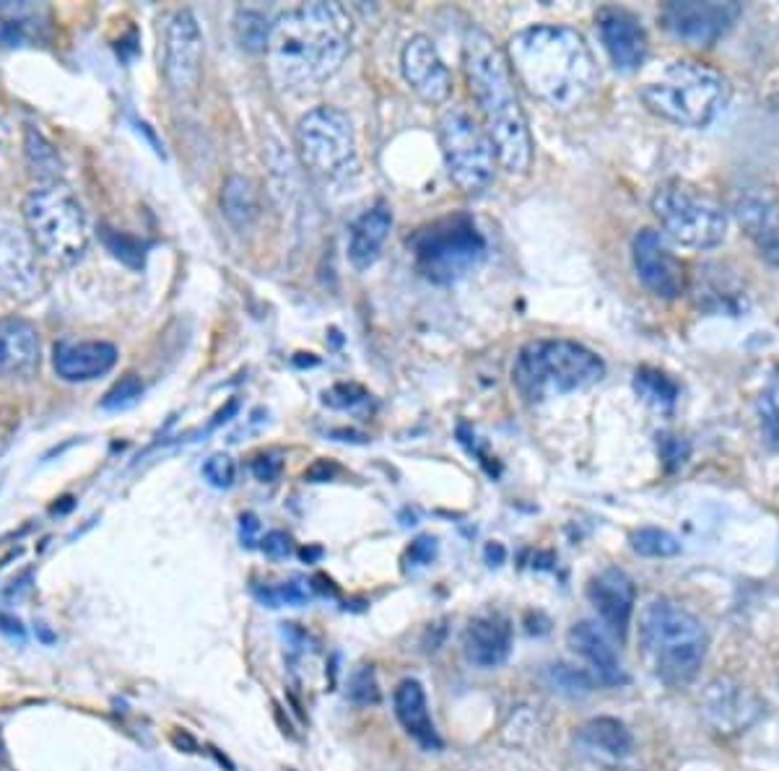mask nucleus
<instances>
[{
  "mask_svg": "<svg viewBox=\"0 0 779 771\" xmlns=\"http://www.w3.org/2000/svg\"><path fill=\"white\" fill-rule=\"evenodd\" d=\"M353 19L341 3H304L273 21L267 74L286 94H312L343 68L351 52Z\"/></svg>",
  "mask_w": 779,
  "mask_h": 771,
  "instance_id": "obj_1",
  "label": "nucleus"
},
{
  "mask_svg": "<svg viewBox=\"0 0 779 771\" xmlns=\"http://www.w3.org/2000/svg\"><path fill=\"white\" fill-rule=\"evenodd\" d=\"M507 60L527 91L556 113H572L601 81L595 55L577 29L535 23L509 39Z\"/></svg>",
  "mask_w": 779,
  "mask_h": 771,
  "instance_id": "obj_2",
  "label": "nucleus"
},
{
  "mask_svg": "<svg viewBox=\"0 0 779 771\" xmlns=\"http://www.w3.org/2000/svg\"><path fill=\"white\" fill-rule=\"evenodd\" d=\"M462 68L474 94L484 128L497 148L499 167L525 175L533 162V138L519 105L507 52L484 29H468L462 42Z\"/></svg>",
  "mask_w": 779,
  "mask_h": 771,
  "instance_id": "obj_3",
  "label": "nucleus"
},
{
  "mask_svg": "<svg viewBox=\"0 0 779 771\" xmlns=\"http://www.w3.org/2000/svg\"><path fill=\"white\" fill-rule=\"evenodd\" d=\"M605 377V364L595 351L562 338H541L519 349L513 382L530 403L562 398L593 388Z\"/></svg>",
  "mask_w": 779,
  "mask_h": 771,
  "instance_id": "obj_4",
  "label": "nucleus"
},
{
  "mask_svg": "<svg viewBox=\"0 0 779 771\" xmlns=\"http://www.w3.org/2000/svg\"><path fill=\"white\" fill-rule=\"evenodd\" d=\"M29 240L50 265H74L89 247V218L78 195L60 179L39 185L23 198Z\"/></svg>",
  "mask_w": 779,
  "mask_h": 771,
  "instance_id": "obj_5",
  "label": "nucleus"
},
{
  "mask_svg": "<svg viewBox=\"0 0 779 771\" xmlns=\"http://www.w3.org/2000/svg\"><path fill=\"white\" fill-rule=\"evenodd\" d=\"M652 113L683 128L710 125L728 101V81L697 60H675L642 89Z\"/></svg>",
  "mask_w": 779,
  "mask_h": 771,
  "instance_id": "obj_6",
  "label": "nucleus"
},
{
  "mask_svg": "<svg viewBox=\"0 0 779 771\" xmlns=\"http://www.w3.org/2000/svg\"><path fill=\"white\" fill-rule=\"evenodd\" d=\"M640 640L655 673L668 683L691 681L704 663V626L671 601H655L644 608Z\"/></svg>",
  "mask_w": 779,
  "mask_h": 771,
  "instance_id": "obj_7",
  "label": "nucleus"
},
{
  "mask_svg": "<svg viewBox=\"0 0 779 771\" xmlns=\"http://www.w3.org/2000/svg\"><path fill=\"white\" fill-rule=\"evenodd\" d=\"M419 271L435 283H452L468 275L486 255L481 232L468 216H447L423 226L408 242Z\"/></svg>",
  "mask_w": 779,
  "mask_h": 771,
  "instance_id": "obj_8",
  "label": "nucleus"
},
{
  "mask_svg": "<svg viewBox=\"0 0 779 771\" xmlns=\"http://www.w3.org/2000/svg\"><path fill=\"white\" fill-rule=\"evenodd\" d=\"M652 211L673 242L691 250H712L728 237V211L710 195L687 183L658 187Z\"/></svg>",
  "mask_w": 779,
  "mask_h": 771,
  "instance_id": "obj_9",
  "label": "nucleus"
},
{
  "mask_svg": "<svg viewBox=\"0 0 779 771\" xmlns=\"http://www.w3.org/2000/svg\"><path fill=\"white\" fill-rule=\"evenodd\" d=\"M439 146L447 164V175L462 193L476 195L497 177V148L489 133L466 107H452L439 117Z\"/></svg>",
  "mask_w": 779,
  "mask_h": 771,
  "instance_id": "obj_10",
  "label": "nucleus"
},
{
  "mask_svg": "<svg viewBox=\"0 0 779 771\" xmlns=\"http://www.w3.org/2000/svg\"><path fill=\"white\" fill-rule=\"evenodd\" d=\"M302 162L322 179H341L357 169V130L338 107H314L296 123Z\"/></svg>",
  "mask_w": 779,
  "mask_h": 771,
  "instance_id": "obj_11",
  "label": "nucleus"
},
{
  "mask_svg": "<svg viewBox=\"0 0 779 771\" xmlns=\"http://www.w3.org/2000/svg\"><path fill=\"white\" fill-rule=\"evenodd\" d=\"M203 35L193 11H177L167 23L164 39V74L175 91H193L201 81Z\"/></svg>",
  "mask_w": 779,
  "mask_h": 771,
  "instance_id": "obj_12",
  "label": "nucleus"
},
{
  "mask_svg": "<svg viewBox=\"0 0 779 771\" xmlns=\"http://www.w3.org/2000/svg\"><path fill=\"white\" fill-rule=\"evenodd\" d=\"M741 16L738 3H668L663 11L665 29L675 39L694 47H710L726 37Z\"/></svg>",
  "mask_w": 779,
  "mask_h": 771,
  "instance_id": "obj_13",
  "label": "nucleus"
},
{
  "mask_svg": "<svg viewBox=\"0 0 779 771\" xmlns=\"http://www.w3.org/2000/svg\"><path fill=\"white\" fill-rule=\"evenodd\" d=\"M640 281L660 299H679L687 291V273L681 260L671 253L665 237L655 230H642L632 245Z\"/></svg>",
  "mask_w": 779,
  "mask_h": 771,
  "instance_id": "obj_14",
  "label": "nucleus"
},
{
  "mask_svg": "<svg viewBox=\"0 0 779 771\" xmlns=\"http://www.w3.org/2000/svg\"><path fill=\"white\" fill-rule=\"evenodd\" d=\"M400 68L411 89L429 105H442L452 94V76L445 60L439 58L435 42L429 37L416 35L400 52Z\"/></svg>",
  "mask_w": 779,
  "mask_h": 771,
  "instance_id": "obj_15",
  "label": "nucleus"
},
{
  "mask_svg": "<svg viewBox=\"0 0 779 771\" xmlns=\"http://www.w3.org/2000/svg\"><path fill=\"white\" fill-rule=\"evenodd\" d=\"M733 211L761 255L779 260V198L765 185H746L736 193Z\"/></svg>",
  "mask_w": 779,
  "mask_h": 771,
  "instance_id": "obj_16",
  "label": "nucleus"
},
{
  "mask_svg": "<svg viewBox=\"0 0 779 771\" xmlns=\"http://www.w3.org/2000/svg\"><path fill=\"white\" fill-rule=\"evenodd\" d=\"M597 31H601V42L605 52L611 55L613 66L624 74H634L647 58L650 42L647 31L640 23L636 16L621 8H605L597 16Z\"/></svg>",
  "mask_w": 779,
  "mask_h": 771,
  "instance_id": "obj_17",
  "label": "nucleus"
},
{
  "mask_svg": "<svg viewBox=\"0 0 779 771\" xmlns=\"http://www.w3.org/2000/svg\"><path fill=\"white\" fill-rule=\"evenodd\" d=\"M587 597L590 603L595 605L603 624L608 626L619 640H624L636 605V589L634 582L629 579V574L616 569V566H608V569H603L597 577L590 579Z\"/></svg>",
  "mask_w": 779,
  "mask_h": 771,
  "instance_id": "obj_18",
  "label": "nucleus"
},
{
  "mask_svg": "<svg viewBox=\"0 0 779 771\" xmlns=\"http://www.w3.org/2000/svg\"><path fill=\"white\" fill-rule=\"evenodd\" d=\"M31 240L19 230H0V289L11 296L29 299L39 294V265Z\"/></svg>",
  "mask_w": 779,
  "mask_h": 771,
  "instance_id": "obj_19",
  "label": "nucleus"
},
{
  "mask_svg": "<svg viewBox=\"0 0 779 771\" xmlns=\"http://www.w3.org/2000/svg\"><path fill=\"white\" fill-rule=\"evenodd\" d=\"M55 372L66 382H91L113 372L117 349L107 341H62L55 345Z\"/></svg>",
  "mask_w": 779,
  "mask_h": 771,
  "instance_id": "obj_20",
  "label": "nucleus"
},
{
  "mask_svg": "<svg viewBox=\"0 0 779 771\" xmlns=\"http://www.w3.org/2000/svg\"><path fill=\"white\" fill-rule=\"evenodd\" d=\"M566 642L574 655H580L593 671V679L603 686H621L626 683V673L619 663L616 650L611 647V642L605 640V634L590 621H580L569 628L566 634Z\"/></svg>",
  "mask_w": 779,
  "mask_h": 771,
  "instance_id": "obj_21",
  "label": "nucleus"
},
{
  "mask_svg": "<svg viewBox=\"0 0 779 771\" xmlns=\"http://www.w3.org/2000/svg\"><path fill=\"white\" fill-rule=\"evenodd\" d=\"M462 650H466L470 663L484 667V671L505 665L509 652H513V628L505 618L497 616L470 621L466 634H462Z\"/></svg>",
  "mask_w": 779,
  "mask_h": 771,
  "instance_id": "obj_22",
  "label": "nucleus"
},
{
  "mask_svg": "<svg viewBox=\"0 0 779 771\" xmlns=\"http://www.w3.org/2000/svg\"><path fill=\"white\" fill-rule=\"evenodd\" d=\"M39 367V335L31 322L0 320V377H31Z\"/></svg>",
  "mask_w": 779,
  "mask_h": 771,
  "instance_id": "obj_23",
  "label": "nucleus"
},
{
  "mask_svg": "<svg viewBox=\"0 0 779 771\" xmlns=\"http://www.w3.org/2000/svg\"><path fill=\"white\" fill-rule=\"evenodd\" d=\"M392 702H396V718H398V722H400V725H403L406 733L421 745V749H427V751H439V749H442V738L437 735L435 722H431L427 694H423V686H421L419 681L406 679L396 689V696H392Z\"/></svg>",
  "mask_w": 779,
  "mask_h": 771,
  "instance_id": "obj_24",
  "label": "nucleus"
},
{
  "mask_svg": "<svg viewBox=\"0 0 779 771\" xmlns=\"http://www.w3.org/2000/svg\"><path fill=\"white\" fill-rule=\"evenodd\" d=\"M392 230V211L380 203V206L369 208L361 214L349 230V257L353 267L367 271L382 255L384 242Z\"/></svg>",
  "mask_w": 779,
  "mask_h": 771,
  "instance_id": "obj_25",
  "label": "nucleus"
},
{
  "mask_svg": "<svg viewBox=\"0 0 779 771\" xmlns=\"http://www.w3.org/2000/svg\"><path fill=\"white\" fill-rule=\"evenodd\" d=\"M47 11L35 3H0V45L23 47L42 39Z\"/></svg>",
  "mask_w": 779,
  "mask_h": 771,
  "instance_id": "obj_26",
  "label": "nucleus"
},
{
  "mask_svg": "<svg viewBox=\"0 0 779 771\" xmlns=\"http://www.w3.org/2000/svg\"><path fill=\"white\" fill-rule=\"evenodd\" d=\"M580 743L585 745L587 751L605 759H626L634 749V738L629 733V728L621 720L613 718L590 720L587 725L580 730Z\"/></svg>",
  "mask_w": 779,
  "mask_h": 771,
  "instance_id": "obj_27",
  "label": "nucleus"
},
{
  "mask_svg": "<svg viewBox=\"0 0 779 771\" xmlns=\"http://www.w3.org/2000/svg\"><path fill=\"white\" fill-rule=\"evenodd\" d=\"M222 208L226 218H230L237 230H247V226L257 218V211H260L253 183L237 175L226 179L224 193H222Z\"/></svg>",
  "mask_w": 779,
  "mask_h": 771,
  "instance_id": "obj_28",
  "label": "nucleus"
},
{
  "mask_svg": "<svg viewBox=\"0 0 779 771\" xmlns=\"http://www.w3.org/2000/svg\"><path fill=\"white\" fill-rule=\"evenodd\" d=\"M271 27L273 21L257 8H240L237 16H234V35H237L242 50L247 52H265Z\"/></svg>",
  "mask_w": 779,
  "mask_h": 771,
  "instance_id": "obj_29",
  "label": "nucleus"
},
{
  "mask_svg": "<svg viewBox=\"0 0 779 771\" xmlns=\"http://www.w3.org/2000/svg\"><path fill=\"white\" fill-rule=\"evenodd\" d=\"M634 390L655 408H673L679 403V384L658 369H640L634 374Z\"/></svg>",
  "mask_w": 779,
  "mask_h": 771,
  "instance_id": "obj_30",
  "label": "nucleus"
},
{
  "mask_svg": "<svg viewBox=\"0 0 779 771\" xmlns=\"http://www.w3.org/2000/svg\"><path fill=\"white\" fill-rule=\"evenodd\" d=\"M629 543H632L634 554L647 556V558H668L681 550L679 538L668 530H660V527H640V530L632 533Z\"/></svg>",
  "mask_w": 779,
  "mask_h": 771,
  "instance_id": "obj_31",
  "label": "nucleus"
},
{
  "mask_svg": "<svg viewBox=\"0 0 779 771\" xmlns=\"http://www.w3.org/2000/svg\"><path fill=\"white\" fill-rule=\"evenodd\" d=\"M349 699L359 706H374L382 702L380 683H377L374 667L359 665L349 679Z\"/></svg>",
  "mask_w": 779,
  "mask_h": 771,
  "instance_id": "obj_32",
  "label": "nucleus"
},
{
  "mask_svg": "<svg viewBox=\"0 0 779 771\" xmlns=\"http://www.w3.org/2000/svg\"><path fill=\"white\" fill-rule=\"evenodd\" d=\"M144 396V382L138 380L136 374H125L120 382H115V388L107 392L105 400H101V408L105 411H128Z\"/></svg>",
  "mask_w": 779,
  "mask_h": 771,
  "instance_id": "obj_33",
  "label": "nucleus"
},
{
  "mask_svg": "<svg viewBox=\"0 0 779 771\" xmlns=\"http://www.w3.org/2000/svg\"><path fill=\"white\" fill-rule=\"evenodd\" d=\"M759 419L765 439L779 450V377L769 384L759 400Z\"/></svg>",
  "mask_w": 779,
  "mask_h": 771,
  "instance_id": "obj_34",
  "label": "nucleus"
},
{
  "mask_svg": "<svg viewBox=\"0 0 779 771\" xmlns=\"http://www.w3.org/2000/svg\"><path fill=\"white\" fill-rule=\"evenodd\" d=\"M203 476H206V481L216 486V489H230L234 478H237V466H234L230 455H214V458H208L206 466H203Z\"/></svg>",
  "mask_w": 779,
  "mask_h": 771,
  "instance_id": "obj_35",
  "label": "nucleus"
},
{
  "mask_svg": "<svg viewBox=\"0 0 779 771\" xmlns=\"http://www.w3.org/2000/svg\"><path fill=\"white\" fill-rule=\"evenodd\" d=\"M27 154H29L31 164H35V167H39V169H60V162H58V154H55V148L35 130L27 133Z\"/></svg>",
  "mask_w": 779,
  "mask_h": 771,
  "instance_id": "obj_36",
  "label": "nucleus"
},
{
  "mask_svg": "<svg viewBox=\"0 0 779 771\" xmlns=\"http://www.w3.org/2000/svg\"><path fill=\"white\" fill-rule=\"evenodd\" d=\"M551 681L556 686H562V691H590L593 689V679L585 671H574L569 665H554L548 671Z\"/></svg>",
  "mask_w": 779,
  "mask_h": 771,
  "instance_id": "obj_37",
  "label": "nucleus"
},
{
  "mask_svg": "<svg viewBox=\"0 0 779 771\" xmlns=\"http://www.w3.org/2000/svg\"><path fill=\"white\" fill-rule=\"evenodd\" d=\"M260 548H263V554L267 558H273V562H281V558H289L291 556V550H294V546H291V538L283 530H271V533H265V538L260 540Z\"/></svg>",
  "mask_w": 779,
  "mask_h": 771,
  "instance_id": "obj_38",
  "label": "nucleus"
},
{
  "mask_svg": "<svg viewBox=\"0 0 779 771\" xmlns=\"http://www.w3.org/2000/svg\"><path fill=\"white\" fill-rule=\"evenodd\" d=\"M660 455H663L668 468H679L689 458V445L679 437H663L660 439Z\"/></svg>",
  "mask_w": 779,
  "mask_h": 771,
  "instance_id": "obj_39",
  "label": "nucleus"
},
{
  "mask_svg": "<svg viewBox=\"0 0 779 771\" xmlns=\"http://www.w3.org/2000/svg\"><path fill=\"white\" fill-rule=\"evenodd\" d=\"M279 597H281V605L283 603L304 605L312 597V585L306 579H299V577L291 579V582H283V585L279 587Z\"/></svg>",
  "mask_w": 779,
  "mask_h": 771,
  "instance_id": "obj_40",
  "label": "nucleus"
},
{
  "mask_svg": "<svg viewBox=\"0 0 779 771\" xmlns=\"http://www.w3.org/2000/svg\"><path fill=\"white\" fill-rule=\"evenodd\" d=\"M250 470H253V476L257 478V481L273 484L275 478L281 476L283 460L279 458V455H260L257 460H253V466H250Z\"/></svg>",
  "mask_w": 779,
  "mask_h": 771,
  "instance_id": "obj_41",
  "label": "nucleus"
},
{
  "mask_svg": "<svg viewBox=\"0 0 779 771\" xmlns=\"http://www.w3.org/2000/svg\"><path fill=\"white\" fill-rule=\"evenodd\" d=\"M437 556V538H431V535H421V538H416L411 543V548H408V558H411L413 564H431Z\"/></svg>",
  "mask_w": 779,
  "mask_h": 771,
  "instance_id": "obj_42",
  "label": "nucleus"
},
{
  "mask_svg": "<svg viewBox=\"0 0 779 771\" xmlns=\"http://www.w3.org/2000/svg\"><path fill=\"white\" fill-rule=\"evenodd\" d=\"M0 634L11 636V640H19V642L27 640V628H23L21 621L11 616V613H3V611H0Z\"/></svg>",
  "mask_w": 779,
  "mask_h": 771,
  "instance_id": "obj_43",
  "label": "nucleus"
},
{
  "mask_svg": "<svg viewBox=\"0 0 779 771\" xmlns=\"http://www.w3.org/2000/svg\"><path fill=\"white\" fill-rule=\"evenodd\" d=\"M260 530V523L255 515H242V540L245 546H255V535Z\"/></svg>",
  "mask_w": 779,
  "mask_h": 771,
  "instance_id": "obj_44",
  "label": "nucleus"
},
{
  "mask_svg": "<svg viewBox=\"0 0 779 771\" xmlns=\"http://www.w3.org/2000/svg\"><path fill=\"white\" fill-rule=\"evenodd\" d=\"M505 558H507V550L502 543H491L489 548H486V562H489L491 566H502L505 564Z\"/></svg>",
  "mask_w": 779,
  "mask_h": 771,
  "instance_id": "obj_45",
  "label": "nucleus"
},
{
  "mask_svg": "<svg viewBox=\"0 0 779 771\" xmlns=\"http://www.w3.org/2000/svg\"><path fill=\"white\" fill-rule=\"evenodd\" d=\"M172 743H175L177 749H183V743H185L187 751H191V753L195 751V741L187 733H175V735H172Z\"/></svg>",
  "mask_w": 779,
  "mask_h": 771,
  "instance_id": "obj_46",
  "label": "nucleus"
},
{
  "mask_svg": "<svg viewBox=\"0 0 779 771\" xmlns=\"http://www.w3.org/2000/svg\"><path fill=\"white\" fill-rule=\"evenodd\" d=\"M320 556H322V548H304L302 550L304 562H314V558H320Z\"/></svg>",
  "mask_w": 779,
  "mask_h": 771,
  "instance_id": "obj_47",
  "label": "nucleus"
},
{
  "mask_svg": "<svg viewBox=\"0 0 779 771\" xmlns=\"http://www.w3.org/2000/svg\"><path fill=\"white\" fill-rule=\"evenodd\" d=\"M6 144H8V130H6V123L0 120V154L6 152Z\"/></svg>",
  "mask_w": 779,
  "mask_h": 771,
  "instance_id": "obj_48",
  "label": "nucleus"
},
{
  "mask_svg": "<svg viewBox=\"0 0 779 771\" xmlns=\"http://www.w3.org/2000/svg\"><path fill=\"white\" fill-rule=\"evenodd\" d=\"M37 632H39V636H42V642H47V644H52V642H55V636H52L50 632H47V628H45L42 624L37 626Z\"/></svg>",
  "mask_w": 779,
  "mask_h": 771,
  "instance_id": "obj_49",
  "label": "nucleus"
}]
</instances>
